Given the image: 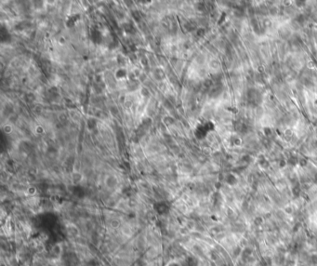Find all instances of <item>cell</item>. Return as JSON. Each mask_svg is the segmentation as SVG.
I'll list each match as a JSON object with an SVG mask.
<instances>
[{"instance_id": "obj_4", "label": "cell", "mask_w": 317, "mask_h": 266, "mask_svg": "<svg viewBox=\"0 0 317 266\" xmlns=\"http://www.w3.org/2000/svg\"><path fill=\"white\" fill-rule=\"evenodd\" d=\"M311 262H313V264H317V255H313V256H311Z\"/></svg>"}, {"instance_id": "obj_1", "label": "cell", "mask_w": 317, "mask_h": 266, "mask_svg": "<svg viewBox=\"0 0 317 266\" xmlns=\"http://www.w3.org/2000/svg\"><path fill=\"white\" fill-rule=\"evenodd\" d=\"M250 253H251V250L249 248H245V250L242 252V258L243 260H247L249 256H250Z\"/></svg>"}, {"instance_id": "obj_2", "label": "cell", "mask_w": 317, "mask_h": 266, "mask_svg": "<svg viewBox=\"0 0 317 266\" xmlns=\"http://www.w3.org/2000/svg\"><path fill=\"white\" fill-rule=\"evenodd\" d=\"M226 181H227V182H228L229 184H233V183H235L236 179H235V177L233 176V175H229V176L227 177V179H226Z\"/></svg>"}, {"instance_id": "obj_3", "label": "cell", "mask_w": 317, "mask_h": 266, "mask_svg": "<svg viewBox=\"0 0 317 266\" xmlns=\"http://www.w3.org/2000/svg\"><path fill=\"white\" fill-rule=\"evenodd\" d=\"M299 193H300V189L297 186V187H295L294 189H293V194H295V195H299Z\"/></svg>"}]
</instances>
